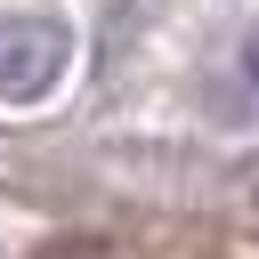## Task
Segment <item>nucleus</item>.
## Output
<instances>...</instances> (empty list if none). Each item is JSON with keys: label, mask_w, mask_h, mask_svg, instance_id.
<instances>
[{"label": "nucleus", "mask_w": 259, "mask_h": 259, "mask_svg": "<svg viewBox=\"0 0 259 259\" xmlns=\"http://www.w3.org/2000/svg\"><path fill=\"white\" fill-rule=\"evenodd\" d=\"M73 73V32L57 16H0V105H40Z\"/></svg>", "instance_id": "1"}]
</instances>
